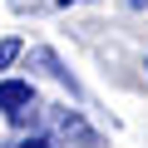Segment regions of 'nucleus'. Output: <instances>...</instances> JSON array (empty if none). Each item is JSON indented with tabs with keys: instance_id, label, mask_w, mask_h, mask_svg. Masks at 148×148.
Masks as SVG:
<instances>
[{
	"instance_id": "obj_1",
	"label": "nucleus",
	"mask_w": 148,
	"mask_h": 148,
	"mask_svg": "<svg viewBox=\"0 0 148 148\" xmlns=\"http://www.w3.org/2000/svg\"><path fill=\"white\" fill-rule=\"evenodd\" d=\"M45 119H49V128H54V138H59V143H74V148H104V138L84 123V114H79V109H69V104H49V109H45Z\"/></svg>"
},
{
	"instance_id": "obj_2",
	"label": "nucleus",
	"mask_w": 148,
	"mask_h": 148,
	"mask_svg": "<svg viewBox=\"0 0 148 148\" xmlns=\"http://www.w3.org/2000/svg\"><path fill=\"white\" fill-rule=\"evenodd\" d=\"M35 104V89L25 84V79H0V114H20V109H30Z\"/></svg>"
},
{
	"instance_id": "obj_3",
	"label": "nucleus",
	"mask_w": 148,
	"mask_h": 148,
	"mask_svg": "<svg viewBox=\"0 0 148 148\" xmlns=\"http://www.w3.org/2000/svg\"><path fill=\"white\" fill-rule=\"evenodd\" d=\"M30 59H35V64H40V69L49 74V79H59V84H69V94H79V84H74V74H69V69L59 64V54H54V49H45V45H40V49H35Z\"/></svg>"
},
{
	"instance_id": "obj_4",
	"label": "nucleus",
	"mask_w": 148,
	"mask_h": 148,
	"mask_svg": "<svg viewBox=\"0 0 148 148\" xmlns=\"http://www.w3.org/2000/svg\"><path fill=\"white\" fill-rule=\"evenodd\" d=\"M20 49H25V45H20L15 35H10V40H0V74H5V69H10L15 59H20Z\"/></svg>"
},
{
	"instance_id": "obj_5",
	"label": "nucleus",
	"mask_w": 148,
	"mask_h": 148,
	"mask_svg": "<svg viewBox=\"0 0 148 148\" xmlns=\"http://www.w3.org/2000/svg\"><path fill=\"white\" fill-rule=\"evenodd\" d=\"M35 119H40V104H30V109L10 114V123H15V128H35Z\"/></svg>"
},
{
	"instance_id": "obj_6",
	"label": "nucleus",
	"mask_w": 148,
	"mask_h": 148,
	"mask_svg": "<svg viewBox=\"0 0 148 148\" xmlns=\"http://www.w3.org/2000/svg\"><path fill=\"white\" fill-rule=\"evenodd\" d=\"M20 148H54V143H49V138H40V133H35V138H25V143H20Z\"/></svg>"
},
{
	"instance_id": "obj_7",
	"label": "nucleus",
	"mask_w": 148,
	"mask_h": 148,
	"mask_svg": "<svg viewBox=\"0 0 148 148\" xmlns=\"http://www.w3.org/2000/svg\"><path fill=\"white\" fill-rule=\"evenodd\" d=\"M59 5H74V0H59Z\"/></svg>"
}]
</instances>
